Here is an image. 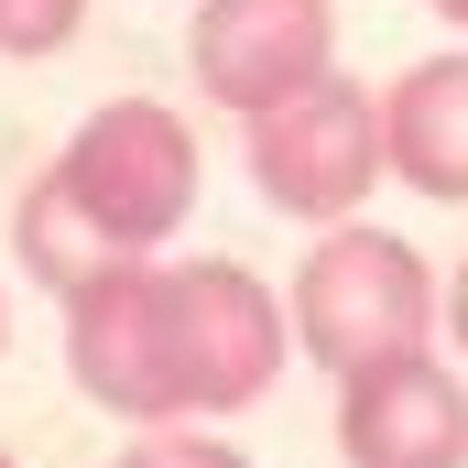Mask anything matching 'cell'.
<instances>
[{"instance_id": "obj_1", "label": "cell", "mask_w": 468, "mask_h": 468, "mask_svg": "<svg viewBox=\"0 0 468 468\" xmlns=\"http://www.w3.org/2000/svg\"><path fill=\"white\" fill-rule=\"evenodd\" d=\"M436 316H447V294H436L425 250L392 239V229L338 218V229L294 261V349L316 359V370H359V359L425 349Z\"/></svg>"}, {"instance_id": "obj_2", "label": "cell", "mask_w": 468, "mask_h": 468, "mask_svg": "<svg viewBox=\"0 0 468 468\" xmlns=\"http://www.w3.org/2000/svg\"><path fill=\"white\" fill-rule=\"evenodd\" d=\"M66 370L120 425H186V349H175V261L131 250L66 294Z\"/></svg>"}, {"instance_id": "obj_3", "label": "cell", "mask_w": 468, "mask_h": 468, "mask_svg": "<svg viewBox=\"0 0 468 468\" xmlns=\"http://www.w3.org/2000/svg\"><path fill=\"white\" fill-rule=\"evenodd\" d=\"M381 175H392L381 99H370L359 77H338V66H327L316 88L250 110V186H261V207H283V218L338 229V218H359V197H370Z\"/></svg>"}, {"instance_id": "obj_4", "label": "cell", "mask_w": 468, "mask_h": 468, "mask_svg": "<svg viewBox=\"0 0 468 468\" xmlns=\"http://www.w3.org/2000/svg\"><path fill=\"white\" fill-rule=\"evenodd\" d=\"M66 197L120 239V250H164V239L197 218V131L164 110V99H110V110L77 120V142L55 153Z\"/></svg>"}, {"instance_id": "obj_5", "label": "cell", "mask_w": 468, "mask_h": 468, "mask_svg": "<svg viewBox=\"0 0 468 468\" xmlns=\"http://www.w3.org/2000/svg\"><path fill=\"white\" fill-rule=\"evenodd\" d=\"M175 349H186V414H239L272 392L294 349V305L250 261H175Z\"/></svg>"}, {"instance_id": "obj_6", "label": "cell", "mask_w": 468, "mask_h": 468, "mask_svg": "<svg viewBox=\"0 0 468 468\" xmlns=\"http://www.w3.org/2000/svg\"><path fill=\"white\" fill-rule=\"evenodd\" d=\"M186 66L218 110H272L338 66V0H197Z\"/></svg>"}, {"instance_id": "obj_7", "label": "cell", "mask_w": 468, "mask_h": 468, "mask_svg": "<svg viewBox=\"0 0 468 468\" xmlns=\"http://www.w3.org/2000/svg\"><path fill=\"white\" fill-rule=\"evenodd\" d=\"M338 458L349 468H468V381L436 349L338 370Z\"/></svg>"}, {"instance_id": "obj_8", "label": "cell", "mask_w": 468, "mask_h": 468, "mask_svg": "<svg viewBox=\"0 0 468 468\" xmlns=\"http://www.w3.org/2000/svg\"><path fill=\"white\" fill-rule=\"evenodd\" d=\"M381 142L392 175L436 207H468V55H425L381 88Z\"/></svg>"}, {"instance_id": "obj_9", "label": "cell", "mask_w": 468, "mask_h": 468, "mask_svg": "<svg viewBox=\"0 0 468 468\" xmlns=\"http://www.w3.org/2000/svg\"><path fill=\"white\" fill-rule=\"evenodd\" d=\"M11 250H22V272L33 283H55V294H77L88 272H110V261H131L77 197H66V175H33V197L11 207Z\"/></svg>"}, {"instance_id": "obj_10", "label": "cell", "mask_w": 468, "mask_h": 468, "mask_svg": "<svg viewBox=\"0 0 468 468\" xmlns=\"http://www.w3.org/2000/svg\"><path fill=\"white\" fill-rule=\"evenodd\" d=\"M120 468H250V458H239L229 436H197V414H186V425H142L120 447Z\"/></svg>"}, {"instance_id": "obj_11", "label": "cell", "mask_w": 468, "mask_h": 468, "mask_svg": "<svg viewBox=\"0 0 468 468\" xmlns=\"http://www.w3.org/2000/svg\"><path fill=\"white\" fill-rule=\"evenodd\" d=\"M77 22H88V0H0V55H55V44H77Z\"/></svg>"}, {"instance_id": "obj_12", "label": "cell", "mask_w": 468, "mask_h": 468, "mask_svg": "<svg viewBox=\"0 0 468 468\" xmlns=\"http://www.w3.org/2000/svg\"><path fill=\"white\" fill-rule=\"evenodd\" d=\"M447 327H458V349H468V261H458V283H447Z\"/></svg>"}, {"instance_id": "obj_13", "label": "cell", "mask_w": 468, "mask_h": 468, "mask_svg": "<svg viewBox=\"0 0 468 468\" xmlns=\"http://www.w3.org/2000/svg\"><path fill=\"white\" fill-rule=\"evenodd\" d=\"M436 11H447V22H458V0H436Z\"/></svg>"}, {"instance_id": "obj_14", "label": "cell", "mask_w": 468, "mask_h": 468, "mask_svg": "<svg viewBox=\"0 0 468 468\" xmlns=\"http://www.w3.org/2000/svg\"><path fill=\"white\" fill-rule=\"evenodd\" d=\"M0 338H11V305H0Z\"/></svg>"}, {"instance_id": "obj_15", "label": "cell", "mask_w": 468, "mask_h": 468, "mask_svg": "<svg viewBox=\"0 0 468 468\" xmlns=\"http://www.w3.org/2000/svg\"><path fill=\"white\" fill-rule=\"evenodd\" d=\"M458 22H468V0H458Z\"/></svg>"}, {"instance_id": "obj_16", "label": "cell", "mask_w": 468, "mask_h": 468, "mask_svg": "<svg viewBox=\"0 0 468 468\" xmlns=\"http://www.w3.org/2000/svg\"><path fill=\"white\" fill-rule=\"evenodd\" d=\"M0 468H11V458H0Z\"/></svg>"}]
</instances>
